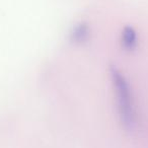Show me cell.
I'll use <instances>...</instances> for the list:
<instances>
[{
  "mask_svg": "<svg viewBox=\"0 0 148 148\" xmlns=\"http://www.w3.org/2000/svg\"><path fill=\"white\" fill-rule=\"evenodd\" d=\"M110 74L112 78V84L116 93L120 120L125 129L129 131L133 130L136 126V110L129 81L121 70L115 66L111 67Z\"/></svg>",
  "mask_w": 148,
  "mask_h": 148,
  "instance_id": "6da1fadb",
  "label": "cell"
},
{
  "mask_svg": "<svg viewBox=\"0 0 148 148\" xmlns=\"http://www.w3.org/2000/svg\"><path fill=\"white\" fill-rule=\"evenodd\" d=\"M71 37L72 40L76 43H82V42L86 41L89 37V29L86 23H80L76 25V27L73 29Z\"/></svg>",
  "mask_w": 148,
  "mask_h": 148,
  "instance_id": "3957f363",
  "label": "cell"
},
{
  "mask_svg": "<svg viewBox=\"0 0 148 148\" xmlns=\"http://www.w3.org/2000/svg\"><path fill=\"white\" fill-rule=\"evenodd\" d=\"M122 47L127 51H133L138 45V35L133 27H125L121 35Z\"/></svg>",
  "mask_w": 148,
  "mask_h": 148,
  "instance_id": "7a4b0ae2",
  "label": "cell"
}]
</instances>
